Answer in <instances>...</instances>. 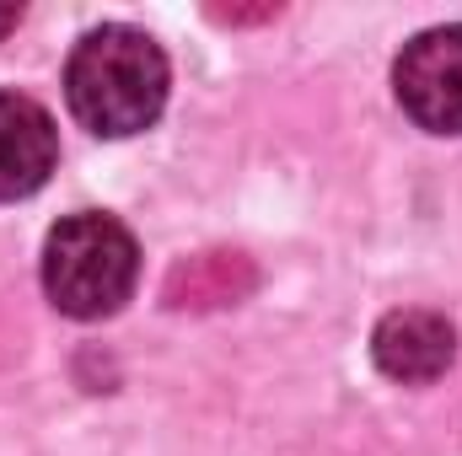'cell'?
Masks as SVG:
<instances>
[{
	"instance_id": "obj_3",
	"label": "cell",
	"mask_w": 462,
	"mask_h": 456,
	"mask_svg": "<svg viewBox=\"0 0 462 456\" xmlns=\"http://www.w3.org/2000/svg\"><path fill=\"white\" fill-rule=\"evenodd\" d=\"M398 103L430 134H462V27L420 32L393 70Z\"/></svg>"
},
{
	"instance_id": "obj_4",
	"label": "cell",
	"mask_w": 462,
	"mask_h": 456,
	"mask_svg": "<svg viewBox=\"0 0 462 456\" xmlns=\"http://www.w3.org/2000/svg\"><path fill=\"white\" fill-rule=\"evenodd\" d=\"M60 156V134L43 103L22 92H0V199H27L49 183Z\"/></svg>"
},
{
	"instance_id": "obj_2",
	"label": "cell",
	"mask_w": 462,
	"mask_h": 456,
	"mask_svg": "<svg viewBox=\"0 0 462 456\" xmlns=\"http://www.w3.org/2000/svg\"><path fill=\"white\" fill-rule=\"evenodd\" d=\"M140 274L134 236L114 215H70L43 242V290L65 317H114Z\"/></svg>"
},
{
	"instance_id": "obj_8",
	"label": "cell",
	"mask_w": 462,
	"mask_h": 456,
	"mask_svg": "<svg viewBox=\"0 0 462 456\" xmlns=\"http://www.w3.org/2000/svg\"><path fill=\"white\" fill-rule=\"evenodd\" d=\"M16 22H22V5H0V38H5Z\"/></svg>"
},
{
	"instance_id": "obj_1",
	"label": "cell",
	"mask_w": 462,
	"mask_h": 456,
	"mask_svg": "<svg viewBox=\"0 0 462 456\" xmlns=\"http://www.w3.org/2000/svg\"><path fill=\"white\" fill-rule=\"evenodd\" d=\"M65 97L70 114L103 140L140 134L167 103V54L151 43V32L108 22L76 43L65 65Z\"/></svg>"
},
{
	"instance_id": "obj_5",
	"label": "cell",
	"mask_w": 462,
	"mask_h": 456,
	"mask_svg": "<svg viewBox=\"0 0 462 456\" xmlns=\"http://www.w3.org/2000/svg\"><path fill=\"white\" fill-rule=\"evenodd\" d=\"M371 354L376 365L403 381V387H425L436 381L452 354H457V333L441 312H425V306H403V312H387L376 323V339H371Z\"/></svg>"
},
{
	"instance_id": "obj_6",
	"label": "cell",
	"mask_w": 462,
	"mask_h": 456,
	"mask_svg": "<svg viewBox=\"0 0 462 456\" xmlns=\"http://www.w3.org/2000/svg\"><path fill=\"white\" fill-rule=\"evenodd\" d=\"M253 285H258L253 258H247V252H226V247H216V252H194V258H183V263L167 274L162 301H167L172 312H221V306L247 301Z\"/></svg>"
},
{
	"instance_id": "obj_7",
	"label": "cell",
	"mask_w": 462,
	"mask_h": 456,
	"mask_svg": "<svg viewBox=\"0 0 462 456\" xmlns=\"http://www.w3.org/2000/svg\"><path fill=\"white\" fill-rule=\"evenodd\" d=\"M210 16H216V22H274L280 5H253V11H247V5H210Z\"/></svg>"
}]
</instances>
